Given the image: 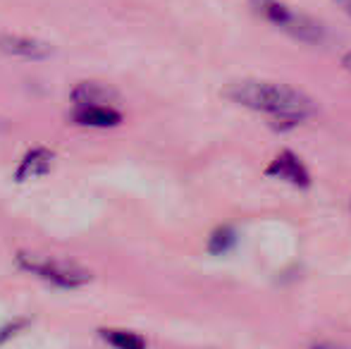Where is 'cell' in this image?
<instances>
[{
    "label": "cell",
    "instance_id": "5",
    "mask_svg": "<svg viewBox=\"0 0 351 349\" xmlns=\"http://www.w3.org/2000/svg\"><path fill=\"white\" fill-rule=\"evenodd\" d=\"M0 51L10 58H17V60H46V58H51L53 48L48 43L38 41V38L3 36L0 38Z\"/></svg>",
    "mask_w": 351,
    "mask_h": 349
},
{
    "label": "cell",
    "instance_id": "12",
    "mask_svg": "<svg viewBox=\"0 0 351 349\" xmlns=\"http://www.w3.org/2000/svg\"><path fill=\"white\" fill-rule=\"evenodd\" d=\"M335 5H337L342 12H347L349 17H351V0H335Z\"/></svg>",
    "mask_w": 351,
    "mask_h": 349
},
{
    "label": "cell",
    "instance_id": "2",
    "mask_svg": "<svg viewBox=\"0 0 351 349\" xmlns=\"http://www.w3.org/2000/svg\"><path fill=\"white\" fill-rule=\"evenodd\" d=\"M17 265L34 278L46 280L48 285L60 289H79L86 282H91V270L86 265L70 261V258L48 256V254H34V252H19Z\"/></svg>",
    "mask_w": 351,
    "mask_h": 349
},
{
    "label": "cell",
    "instance_id": "10",
    "mask_svg": "<svg viewBox=\"0 0 351 349\" xmlns=\"http://www.w3.org/2000/svg\"><path fill=\"white\" fill-rule=\"evenodd\" d=\"M234 244H237V230L232 228V225H220V228H215L210 232L208 252L213 256H222V254L230 252Z\"/></svg>",
    "mask_w": 351,
    "mask_h": 349
},
{
    "label": "cell",
    "instance_id": "14",
    "mask_svg": "<svg viewBox=\"0 0 351 349\" xmlns=\"http://www.w3.org/2000/svg\"><path fill=\"white\" fill-rule=\"evenodd\" d=\"M342 65H344V70H347V72H351V51L347 53V56L342 58Z\"/></svg>",
    "mask_w": 351,
    "mask_h": 349
},
{
    "label": "cell",
    "instance_id": "1",
    "mask_svg": "<svg viewBox=\"0 0 351 349\" xmlns=\"http://www.w3.org/2000/svg\"><path fill=\"white\" fill-rule=\"evenodd\" d=\"M222 96L241 108L268 115L278 132L301 125L318 112L315 101L306 91L289 84H275V82H234L222 88Z\"/></svg>",
    "mask_w": 351,
    "mask_h": 349
},
{
    "label": "cell",
    "instance_id": "6",
    "mask_svg": "<svg viewBox=\"0 0 351 349\" xmlns=\"http://www.w3.org/2000/svg\"><path fill=\"white\" fill-rule=\"evenodd\" d=\"M72 120L84 127H117L122 122V112L112 106H77Z\"/></svg>",
    "mask_w": 351,
    "mask_h": 349
},
{
    "label": "cell",
    "instance_id": "9",
    "mask_svg": "<svg viewBox=\"0 0 351 349\" xmlns=\"http://www.w3.org/2000/svg\"><path fill=\"white\" fill-rule=\"evenodd\" d=\"M98 335L112 349H146V340H143L139 333L122 330V328H101Z\"/></svg>",
    "mask_w": 351,
    "mask_h": 349
},
{
    "label": "cell",
    "instance_id": "7",
    "mask_svg": "<svg viewBox=\"0 0 351 349\" xmlns=\"http://www.w3.org/2000/svg\"><path fill=\"white\" fill-rule=\"evenodd\" d=\"M117 98V91L101 82H82L72 88V101L77 106H110Z\"/></svg>",
    "mask_w": 351,
    "mask_h": 349
},
{
    "label": "cell",
    "instance_id": "3",
    "mask_svg": "<svg viewBox=\"0 0 351 349\" xmlns=\"http://www.w3.org/2000/svg\"><path fill=\"white\" fill-rule=\"evenodd\" d=\"M251 8L258 17H263L265 22H270L273 27L287 32L296 41L306 43H323L325 41V29L320 22H315L313 17H308L306 12L289 8L282 0H251Z\"/></svg>",
    "mask_w": 351,
    "mask_h": 349
},
{
    "label": "cell",
    "instance_id": "4",
    "mask_svg": "<svg viewBox=\"0 0 351 349\" xmlns=\"http://www.w3.org/2000/svg\"><path fill=\"white\" fill-rule=\"evenodd\" d=\"M265 175L268 177H280V180L289 182L296 189H308L311 186V173L306 168V163L294 154V151L285 149L275 156L273 160L265 168Z\"/></svg>",
    "mask_w": 351,
    "mask_h": 349
},
{
    "label": "cell",
    "instance_id": "13",
    "mask_svg": "<svg viewBox=\"0 0 351 349\" xmlns=\"http://www.w3.org/2000/svg\"><path fill=\"white\" fill-rule=\"evenodd\" d=\"M311 349H344V347H339V345H330V342H320V345H315V347H311Z\"/></svg>",
    "mask_w": 351,
    "mask_h": 349
},
{
    "label": "cell",
    "instance_id": "8",
    "mask_svg": "<svg viewBox=\"0 0 351 349\" xmlns=\"http://www.w3.org/2000/svg\"><path fill=\"white\" fill-rule=\"evenodd\" d=\"M53 154L48 149H32L22 158V163L17 165V173H14V182H29L34 177H41L51 170Z\"/></svg>",
    "mask_w": 351,
    "mask_h": 349
},
{
    "label": "cell",
    "instance_id": "11",
    "mask_svg": "<svg viewBox=\"0 0 351 349\" xmlns=\"http://www.w3.org/2000/svg\"><path fill=\"white\" fill-rule=\"evenodd\" d=\"M24 326H27V321H12V323H8L5 328H0V342H8L10 337L17 335Z\"/></svg>",
    "mask_w": 351,
    "mask_h": 349
}]
</instances>
